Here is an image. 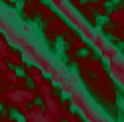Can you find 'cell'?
Returning <instances> with one entry per match:
<instances>
[{"label":"cell","instance_id":"9c48e42d","mask_svg":"<svg viewBox=\"0 0 124 122\" xmlns=\"http://www.w3.org/2000/svg\"><path fill=\"white\" fill-rule=\"evenodd\" d=\"M44 80H46V82H50V80H52V76H50L48 72H44Z\"/></svg>","mask_w":124,"mask_h":122},{"label":"cell","instance_id":"6da1fadb","mask_svg":"<svg viewBox=\"0 0 124 122\" xmlns=\"http://www.w3.org/2000/svg\"><path fill=\"white\" fill-rule=\"evenodd\" d=\"M8 118L12 122H28V118L16 108V106H8Z\"/></svg>","mask_w":124,"mask_h":122},{"label":"cell","instance_id":"30bf717a","mask_svg":"<svg viewBox=\"0 0 124 122\" xmlns=\"http://www.w3.org/2000/svg\"><path fill=\"white\" fill-rule=\"evenodd\" d=\"M60 122H72V120H68V118H62V120H60Z\"/></svg>","mask_w":124,"mask_h":122},{"label":"cell","instance_id":"5b68a950","mask_svg":"<svg viewBox=\"0 0 124 122\" xmlns=\"http://www.w3.org/2000/svg\"><path fill=\"white\" fill-rule=\"evenodd\" d=\"M24 80H26V88H28V90H36V82L30 78V76H26Z\"/></svg>","mask_w":124,"mask_h":122},{"label":"cell","instance_id":"ba28073f","mask_svg":"<svg viewBox=\"0 0 124 122\" xmlns=\"http://www.w3.org/2000/svg\"><path fill=\"white\" fill-rule=\"evenodd\" d=\"M26 110H34V102H26Z\"/></svg>","mask_w":124,"mask_h":122},{"label":"cell","instance_id":"3957f363","mask_svg":"<svg viewBox=\"0 0 124 122\" xmlns=\"http://www.w3.org/2000/svg\"><path fill=\"white\" fill-rule=\"evenodd\" d=\"M0 118H2V120L8 118V106H6L2 100H0Z\"/></svg>","mask_w":124,"mask_h":122},{"label":"cell","instance_id":"277c9868","mask_svg":"<svg viewBox=\"0 0 124 122\" xmlns=\"http://www.w3.org/2000/svg\"><path fill=\"white\" fill-rule=\"evenodd\" d=\"M14 72H16V76H18V78H26V70H24V68H22V66H16V68H14Z\"/></svg>","mask_w":124,"mask_h":122},{"label":"cell","instance_id":"52a82bcc","mask_svg":"<svg viewBox=\"0 0 124 122\" xmlns=\"http://www.w3.org/2000/svg\"><path fill=\"white\" fill-rule=\"evenodd\" d=\"M68 112H70L72 116H78V114H80V110H78V106H76V104H70V108H68Z\"/></svg>","mask_w":124,"mask_h":122},{"label":"cell","instance_id":"7a4b0ae2","mask_svg":"<svg viewBox=\"0 0 124 122\" xmlns=\"http://www.w3.org/2000/svg\"><path fill=\"white\" fill-rule=\"evenodd\" d=\"M34 106H38L40 108V112H46V104H44V98L40 94H36L34 96Z\"/></svg>","mask_w":124,"mask_h":122},{"label":"cell","instance_id":"8992f818","mask_svg":"<svg viewBox=\"0 0 124 122\" xmlns=\"http://www.w3.org/2000/svg\"><path fill=\"white\" fill-rule=\"evenodd\" d=\"M76 56L78 58H88V48H78L76 50Z\"/></svg>","mask_w":124,"mask_h":122}]
</instances>
